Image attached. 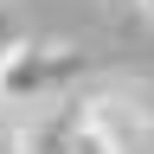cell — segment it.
<instances>
[{
  "mask_svg": "<svg viewBox=\"0 0 154 154\" xmlns=\"http://www.w3.org/2000/svg\"><path fill=\"white\" fill-rule=\"evenodd\" d=\"M0 154H32V128H19L7 116V103H0Z\"/></svg>",
  "mask_w": 154,
  "mask_h": 154,
  "instance_id": "3",
  "label": "cell"
},
{
  "mask_svg": "<svg viewBox=\"0 0 154 154\" xmlns=\"http://www.w3.org/2000/svg\"><path fill=\"white\" fill-rule=\"evenodd\" d=\"M141 7H148V13H154V0H141Z\"/></svg>",
  "mask_w": 154,
  "mask_h": 154,
  "instance_id": "5",
  "label": "cell"
},
{
  "mask_svg": "<svg viewBox=\"0 0 154 154\" xmlns=\"http://www.w3.org/2000/svg\"><path fill=\"white\" fill-rule=\"evenodd\" d=\"M116 7H141V0H116Z\"/></svg>",
  "mask_w": 154,
  "mask_h": 154,
  "instance_id": "4",
  "label": "cell"
},
{
  "mask_svg": "<svg viewBox=\"0 0 154 154\" xmlns=\"http://www.w3.org/2000/svg\"><path fill=\"white\" fill-rule=\"evenodd\" d=\"M71 71H77V51L71 45H58V38H19V45L0 51V96H7V103L51 96Z\"/></svg>",
  "mask_w": 154,
  "mask_h": 154,
  "instance_id": "1",
  "label": "cell"
},
{
  "mask_svg": "<svg viewBox=\"0 0 154 154\" xmlns=\"http://www.w3.org/2000/svg\"><path fill=\"white\" fill-rule=\"evenodd\" d=\"M71 154H122V141L103 128V116H77V128H71Z\"/></svg>",
  "mask_w": 154,
  "mask_h": 154,
  "instance_id": "2",
  "label": "cell"
}]
</instances>
